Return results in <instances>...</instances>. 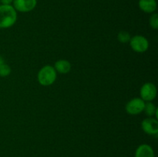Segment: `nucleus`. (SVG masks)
I'll return each mask as SVG.
<instances>
[{
    "mask_svg": "<svg viewBox=\"0 0 158 157\" xmlns=\"http://www.w3.org/2000/svg\"><path fill=\"white\" fill-rule=\"evenodd\" d=\"M17 20V12L11 5L0 6V29H7L14 26Z\"/></svg>",
    "mask_w": 158,
    "mask_h": 157,
    "instance_id": "1",
    "label": "nucleus"
},
{
    "mask_svg": "<svg viewBox=\"0 0 158 157\" xmlns=\"http://www.w3.org/2000/svg\"><path fill=\"white\" fill-rule=\"evenodd\" d=\"M57 72L53 66L46 65L40 69L37 74V80L43 86H49L55 83Z\"/></svg>",
    "mask_w": 158,
    "mask_h": 157,
    "instance_id": "2",
    "label": "nucleus"
},
{
    "mask_svg": "<svg viewBox=\"0 0 158 157\" xmlns=\"http://www.w3.org/2000/svg\"><path fill=\"white\" fill-rule=\"evenodd\" d=\"M129 42L131 49L134 52H139V53L146 52L149 48V42L148 38H146L143 35H137L131 37Z\"/></svg>",
    "mask_w": 158,
    "mask_h": 157,
    "instance_id": "3",
    "label": "nucleus"
},
{
    "mask_svg": "<svg viewBox=\"0 0 158 157\" xmlns=\"http://www.w3.org/2000/svg\"><path fill=\"white\" fill-rule=\"evenodd\" d=\"M157 92V87L154 83H146L140 88V99H142L144 102H151L155 99Z\"/></svg>",
    "mask_w": 158,
    "mask_h": 157,
    "instance_id": "4",
    "label": "nucleus"
},
{
    "mask_svg": "<svg viewBox=\"0 0 158 157\" xmlns=\"http://www.w3.org/2000/svg\"><path fill=\"white\" fill-rule=\"evenodd\" d=\"M144 106L145 102L142 99L134 98L127 103L125 106V110L130 115H138L143 112Z\"/></svg>",
    "mask_w": 158,
    "mask_h": 157,
    "instance_id": "5",
    "label": "nucleus"
},
{
    "mask_svg": "<svg viewBox=\"0 0 158 157\" xmlns=\"http://www.w3.org/2000/svg\"><path fill=\"white\" fill-rule=\"evenodd\" d=\"M141 128L145 133L154 135L158 133V121L154 117H148L141 123Z\"/></svg>",
    "mask_w": 158,
    "mask_h": 157,
    "instance_id": "6",
    "label": "nucleus"
},
{
    "mask_svg": "<svg viewBox=\"0 0 158 157\" xmlns=\"http://www.w3.org/2000/svg\"><path fill=\"white\" fill-rule=\"evenodd\" d=\"M37 5V0H14L13 7L20 12H29L33 10Z\"/></svg>",
    "mask_w": 158,
    "mask_h": 157,
    "instance_id": "7",
    "label": "nucleus"
},
{
    "mask_svg": "<svg viewBox=\"0 0 158 157\" xmlns=\"http://www.w3.org/2000/svg\"><path fill=\"white\" fill-rule=\"evenodd\" d=\"M135 157H155V154L150 145L141 144L136 149Z\"/></svg>",
    "mask_w": 158,
    "mask_h": 157,
    "instance_id": "8",
    "label": "nucleus"
},
{
    "mask_svg": "<svg viewBox=\"0 0 158 157\" xmlns=\"http://www.w3.org/2000/svg\"><path fill=\"white\" fill-rule=\"evenodd\" d=\"M139 7L146 13H154L157 9L156 0H139Z\"/></svg>",
    "mask_w": 158,
    "mask_h": 157,
    "instance_id": "9",
    "label": "nucleus"
},
{
    "mask_svg": "<svg viewBox=\"0 0 158 157\" xmlns=\"http://www.w3.org/2000/svg\"><path fill=\"white\" fill-rule=\"evenodd\" d=\"M53 67L56 72L60 74H67L70 72L72 66L68 60L60 59L56 62Z\"/></svg>",
    "mask_w": 158,
    "mask_h": 157,
    "instance_id": "10",
    "label": "nucleus"
},
{
    "mask_svg": "<svg viewBox=\"0 0 158 157\" xmlns=\"http://www.w3.org/2000/svg\"><path fill=\"white\" fill-rule=\"evenodd\" d=\"M157 110V108L156 107V106L154 103H152L151 102H147V103H145L143 112L147 114V115L148 117H153L154 115H155Z\"/></svg>",
    "mask_w": 158,
    "mask_h": 157,
    "instance_id": "11",
    "label": "nucleus"
},
{
    "mask_svg": "<svg viewBox=\"0 0 158 157\" xmlns=\"http://www.w3.org/2000/svg\"><path fill=\"white\" fill-rule=\"evenodd\" d=\"M131 38V34L127 32V31H120L118 33V35H117V39H118V41L120 43H123V44H126V43L129 42Z\"/></svg>",
    "mask_w": 158,
    "mask_h": 157,
    "instance_id": "12",
    "label": "nucleus"
},
{
    "mask_svg": "<svg viewBox=\"0 0 158 157\" xmlns=\"http://www.w3.org/2000/svg\"><path fill=\"white\" fill-rule=\"evenodd\" d=\"M12 69L9 65L3 63L2 65L0 66V76L1 77H6L10 75Z\"/></svg>",
    "mask_w": 158,
    "mask_h": 157,
    "instance_id": "13",
    "label": "nucleus"
},
{
    "mask_svg": "<svg viewBox=\"0 0 158 157\" xmlns=\"http://www.w3.org/2000/svg\"><path fill=\"white\" fill-rule=\"evenodd\" d=\"M149 23L151 27L154 29H158V15L157 13L152 14L149 19Z\"/></svg>",
    "mask_w": 158,
    "mask_h": 157,
    "instance_id": "14",
    "label": "nucleus"
},
{
    "mask_svg": "<svg viewBox=\"0 0 158 157\" xmlns=\"http://www.w3.org/2000/svg\"><path fill=\"white\" fill-rule=\"evenodd\" d=\"M14 0H0V2L2 5H10L11 3L13 2Z\"/></svg>",
    "mask_w": 158,
    "mask_h": 157,
    "instance_id": "15",
    "label": "nucleus"
},
{
    "mask_svg": "<svg viewBox=\"0 0 158 157\" xmlns=\"http://www.w3.org/2000/svg\"><path fill=\"white\" fill-rule=\"evenodd\" d=\"M3 63H5L4 62V59H3L2 57L0 56V66H1V65H2Z\"/></svg>",
    "mask_w": 158,
    "mask_h": 157,
    "instance_id": "16",
    "label": "nucleus"
}]
</instances>
